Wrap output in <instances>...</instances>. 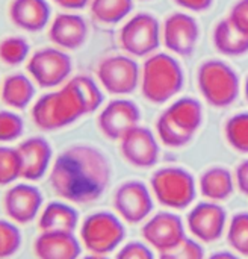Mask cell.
Returning a JSON list of instances; mask_svg holds the SVG:
<instances>
[{"instance_id": "f546056e", "label": "cell", "mask_w": 248, "mask_h": 259, "mask_svg": "<svg viewBox=\"0 0 248 259\" xmlns=\"http://www.w3.org/2000/svg\"><path fill=\"white\" fill-rule=\"evenodd\" d=\"M29 55V44L21 36H8L0 41V59L6 65H20Z\"/></svg>"}, {"instance_id": "f35d334b", "label": "cell", "mask_w": 248, "mask_h": 259, "mask_svg": "<svg viewBox=\"0 0 248 259\" xmlns=\"http://www.w3.org/2000/svg\"><path fill=\"white\" fill-rule=\"evenodd\" d=\"M208 259H241V256L238 253H235L233 250H220V252H215L212 253Z\"/></svg>"}, {"instance_id": "ab89813d", "label": "cell", "mask_w": 248, "mask_h": 259, "mask_svg": "<svg viewBox=\"0 0 248 259\" xmlns=\"http://www.w3.org/2000/svg\"><path fill=\"white\" fill-rule=\"evenodd\" d=\"M80 259H109V256L108 255H98V253H89V255Z\"/></svg>"}, {"instance_id": "f1b7e54d", "label": "cell", "mask_w": 248, "mask_h": 259, "mask_svg": "<svg viewBox=\"0 0 248 259\" xmlns=\"http://www.w3.org/2000/svg\"><path fill=\"white\" fill-rule=\"evenodd\" d=\"M226 138L235 150L248 153V114H238L227 121Z\"/></svg>"}, {"instance_id": "d4e9b609", "label": "cell", "mask_w": 248, "mask_h": 259, "mask_svg": "<svg viewBox=\"0 0 248 259\" xmlns=\"http://www.w3.org/2000/svg\"><path fill=\"white\" fill-rule=\"evenodd\" d=\"M214 42L224 55H241L248 50V35L238 29L230 20L218 23L214 32Z\"/></svg>"}, {"instance_id": "277c9868", "label": "cell", "mask_w": 248, "mask_h": 259, "mask_svg": "<svg viewBox=\"0 0 248 259\" xmlns=\"http://www.w3.org/2000/svg\"><path fill=\"white\" fill-rule=\"evenodd\" d=\"M127 235L124 222L114 212L95 211L80 225L79 240L89 253L109 255L118 250Z\"/></svg>"}, {"instance_id": "30bf717a", "label": "cell", "mask_w": 248, "mask_h": 259, "mask_svg": "<svg viewBox=\"0 0 248 259\" xmlns=\"http://www.w3.org/2000/svg\"><path fill=\"white\" fill-rule=\"evenodd\" d=\"M227 212L218 202L203 200L195 203L186 215V229L200 243L218 241L227 229Z\"/></svg>"}, {"instance_id": "ba28073f", "label": "cell", "mask_w": 248, "mask_h": 259, "mask_svg": "<svg viewBox=\"0 0 248 259\" xmlns=\"http://www.w3.org/2000/svg\"><path fill=\"white\" fill-rule=\"evenodd\" d=\"M117 215L129 225L144 223L153 212L155 197L141 181H126L117 187L112 199Z\"/></svg>"}, {"instance_id": "ac0fdd59", "label": "cell", "mask_w": 248, "mask_h": 259, "mask_svg": "<svg viewBox=\"0 0 248 259\" xmlns=\"http://www.w3.org/2000/svg\"><path fill=\"white\" fill-rule=\"evenodd\" d=\"M80 240L70 232H41L33 243L38 259H80Z\"/></svg>"}, {"instance_id": "ffe728a7", "label": "cell", "mask_w": 248, "mask_h": 259, "mask_svg": "<svg viewBox=\"0 0 248 259\" xmlns=\"http://www.w3.org/2000/svg\"><path fill=\"white\" fill-rule=\"evenodd\" d=\"M88 35V27L85 20L76 14H59L50 24L48 36L50 39L62 49H79Z\"/></svg>"}, {"instance_id": "836d02e7", "label": "cell", "mask_w": 248, "mask_h": 259, "mask_svg": "<svg viewBox=\"0 0 248 259\" xmlns=\"http://www.w3.org/2000/svg\"><path fill=\"white\" fill-rule=\"evenodd\" d=\"M115 259H156V256L145 241H130L117 250Z\"/></svg>"}, {"instance_id": "5bb4252c", "label": "cell", "mask_w": 248, "mask_h": 259, "mask_svg": "<svg viewBox=\"0 0 248 259\" xmlns=\"http://www.w3.org/2000/svg\"><path fill=\"white\" fill-rule=\"evenodd\" d=\"M102 85L112 94L132 93L138 85V65L124 56H112L105 59L97 70Z\"/></svg>"}, {"instance_id": "7c38bea8", "label": "cell", "mask_w": 248, "mask_h": 259, "mask_svg": "<svg viewBox=\"0 0 248 259\" xmlns=\"http://www.w3.org/2000/svg\"><path fill=\"white\" fill-rule=\"evenodd\" d=\"M44 197L39 188L30 184L12 185L3 197L6 215L15 225H27L33 222L42 211Z\"/></svg>"}, {"instance_id": "e0dca14e", "label": "cell", "mask_w": 248, "mask_h": 259, "mask_svg": "<svg viewBox=\"0 0 248 259\" xmlns=\"http://www.w3.org/2000/svg\"><path fill=\"white\" fill-rule=\"evenodd\" d=\"M21 161V178L26 181H39L50 168L53 150L48 141L42 137H32L24 140L18 147Z\"/></svg>"}, {"instance_id": "1f68e13d", "label": "cell", "mask_w": 248, "mask_h": 259, "mask_svg": "<svg viewBox=\"0 0 248 259\" xmlns=\"http://www.w3.org/2000/svg\"><path fill=\"white\" fill-rule=\"evenodd\" d=\"M159 259H206L202 243L195 238L186 237L174 249L159 253Z\"/></svg>"}, {"instance_id": "4fadbf2b", "label": "cell", "mask_w": 248, "mask_h": 259, "mask_svg": "<svg viewBox=\"0 0 248 259\" xmlns=\"http://www.w3.org/2000/svg\"><path fill=\"white\" fill-rule=\"evenodd\" d=\"M121 46L132 55H147L159 44V24L148 14H138L123 29L120 35Z\"/></svg>"}, {"instance_id": "d6a6232c", "label": "cell", "mask_w": 248, "mask_h": 259, "mask_svg": "<svg viewBox=\"0 0 248 259\" xmlns=\"http://www.w3.org/2000/svg\"><path fill=\"white\" fill-rule=\"evenodd\" d=\"M24 123L12 111H0V143H11L21 137Z\"/></svg>"}, {"instance_id": "83f0119b", "label": "cell", "mask_w": 248, "mask_h": 259, "mask_svg": "<svg viewBox=\"0 0 248 259\" xmlns=\"http://www.w3.org/2000/svg\"><path fill=\"white\" fill-rule=\"evenodd\" d=\"M21 178V161L17 149L0 146V187L14 184Z\"/></svg>"}, {"instance_id": "52a82bcc", "label": "cell", "mask_w": 248, "mask_h": 259, "mask_svg": "<svg viewBox=\"0 0 248 259\" xmlns=\"http://www.w3.org/2000/svg\"><path fill=\"white\" fill-rule=\"evenodd\" d=\"M199 87L214 106H227L238 97V77L235 71L220 61H208L199 70Z\"/></svg>"}, {"instance_id": "44dd1931", "label": "cell", "mask_w": 248, "mask_h": 259, "mask_svg": "<svg viewBox=\"0 0 248 259\" xmlns=\"http://www.w3.org/2000/svg\"><path fill=\"white\" fill-rule=\"evenodd\" d=\"M9 17L20 29L38 32L48 23L50 6L45 0H12L9 6Z\"/></svg>"}, {"instance_id": "e575fe53", "label": "cell", "mask_w": 248, "mask_h": 259, "mask_svg": "<svg viewBox=\"0 0 248 259\" xmlns=\"http://www.w3.org/2000/svg\"><path fill=\"white\" fill-rule=\"evenodd\" d=\"M229 20L248 35V0H241L233 6Z\"/></svg>"}, {"instance_id": "603a6c76", "label": "cell", "mask_w": 248, "mask_h": 259, "mask_svg": "<svg viewBox=\"0 0 248 259\" xmlns=\"http://www.w3.org/2000/svg\"><path fill=\"white\" fill-rule=\"evenodd\" d=\"M236 184L235 176L226 167H209L205 170L199 179V191L200 194L211 202H224L235 193Z\"/></svg>"}, {"instance_id": "7a4b0ae2", "label": "cell", "mask_w": 248, "mask_h": 259, "mask_svg": "<svg viewBox=\"0 0 248 259\" xmlns=\"http://www.w3.org/2000/svg\"><path fill=\"white\" fill-rule=\"evenodd\" d=\"M100 103L102 93L94 80L77 76L61 90L39 97L32 108V120L42 131H58L94 112Z\"/></svg>"}, {"instance_id": "d590c367", "label": "cell", "mask_w": 248, "mask_h": 259, "mask_svg": "<svg viewBox=\"0 0 248 259\" xmlns=\"http://www.w3.org/2000/svg\"><path fill=\"white\" fill-rule=\"evenodd\" d=\"M235 184H236V188L242 193L248 196V159L242 161L236 171H235Z\"/></svg>"}, {"instance_id": "5b68a950", "label": "cell", "mask_w": 248, "mask_h": 259, "mask_svg": "<svg viewBox=\"0 0 248 259\" xmlns=\"http://www.w3.org/2000/svg\"><path fill=\"white\" fill-rule=\"evenodd\" d=\"M202 124V106L194 99H180L158 120L156 129L161 141L168 147L186 146Z\"/></svg>"}, {"instance_id": "8d00e7d4", "label": "cell", "mask_w": 248, "mask_h": 259, "mask_svg": "<svg viewBox=\"0 0 248 259\" xmlns=\"http://www.w3.org/2000/svg\"><path fill=\"white\" fill-rule=\"evenodd\" d=\"M176 2L191 11H205L211 6L212 0H176Z\"/></svg>"}, {"instance_id": "4dcf8cb0", "label": "cell", "mask_w": 248, "mask_h": 259, "mask_svg": "<svg viewBox=\"0 0 248 259\" xmlns=\"http://www.w3.org/2000/svg\"><path fill=\"white\" fill-rule=\"evenodd\" d=\"M23 243L18 225L8 220H0V259L15 255Z\"/></svg>"}, {"instance_id": "4316f807", "label": "cell", "mask_w": 248, "mask_h": 259, "mask_svg": "<svg viewBox=\"0 0 248 259\" xmlns=\"http://www.w3.org/2000/svg\"><path fill=\"white\" fill-rule=\"evenodd\" d=\"M132 9V0H92L91 12L102 23H117Z\"/></svg>"}, {"instance_id": "60d3db41", "label": "cell", "mask_w": 248, "mask_h": 259, "mask_svg": "<svg viewBox=\"0 0 248 259\" xmlns=\"http://www.w3.org/2000/svg\"><path fill=\"white\" fill-rule=\"evenodd\" d=\"M245 93H247V99H248V80H247V87H245Z\"/></svg>"}, {"instance_id": "484cf974", "label": "cell", "mask_w": 248, "mask_h": 259, "mask_svg": "<svg viewBox=\"0 0 248 259\" xmlns=\"http://www.w3.org/2000/svg\"><path fill=\"white\" fill-rule=\"evenodd\" d=\"M226 238L230 249L239 256L248 258V212H236L227 223Z\"/></svg>"}, {"instance_id": "74e56055", "label": "cell", "mask_w": 248, "mask_h": 259, "mask_svg": "<svg viewBox=\"0 0 248 259\" xmlns=\"http://www.w3.org/2000/svg\"><path fill=\"white\" fill-rule=\"evenodd\" d=\"M58 5L64 6V8H68V9H80L83 8L89 0H55Z\"/></svg>"}, {"instance_id": "3957f363", "label": "cell", "mask_w": 248, "mask_h": 259, "mask_svg": "<svg viewBox=\"0 0 248 259\" xmlns=\"http://www.w3.org/2000/svg\"><path fill=\"white\" fill-rule=\"evenodd\" d=\"M150 190L158 203L173 211L189 208L199 191L192 173L174 165L156 170L150 179Z\"/></svg>"}, {"instance_id": "2e32d148", "label": "cell", "mask_w": 248, "mask_h": 259, "mask_svg": "<svg viewBox=\"0 0 248 259\" xmlns=\"http://www.w3.org/2000/svg\"><path fill=\"white\" fill-rule=\"evenodd\" d=\"M139 111L129 100L111 102L98 117V127L109 140H121L129 131L138 126Z\"/></svg>"}, {"instance_id": "9c48e42d", "label": "cell", "mask_w": 248, "mask_h": 259, "mask_svg": "<svg viewBox=\"0 0 248 259\" xmlns=\"http://www.w3.org/2000/svg\"><path fill=\"white\" fill-rule=\"evenodd\" d=\"M144 241L159 253L174 249L186 238V223L173 211H161L150 215L141 229Z\"/></svg>"}, {"instance_id": "8992f818", "label": "cell", "mask_w": 248, "mask_h": 259, "mask_svg": "<svg viewBox=\"0 0 248 259\" xmlns=\"http://www.w3.org/2000/svg\"><path fill=\"white\" fill-rule=\"evenodd\" d=\"M182 70L168 55L152 56L142 70V93L145 99L162 103L182 88Z\"/></svg>"}, {"instance_id": "d6986e66", "label": "cell", "mask_w": 248, "mask_h": 259, "mask_svg": "<svg viewBox=\"0 0 248 259\" xmlns=\"http://www.w3.org/2000/svg\"><path fill=\"white\" fill-rule=\"evenodd\" d=\"M199 39V26L195 20L186 14H173L164 26L165 46L179 53L189 55Z\"/></svg>"}, {"instance_id": "7402d4cb", "label": "cell", "mask_w": 248, "mask_h": 259, "mask_svg": "<svg viewBox=\"0 0 248 259\" xmlns=\"http://www.w3.org/2000/svg\"><path fill=\"white\" fill-rule=\"evenodd\" d=\"M79 225V212L70 202L53 200L47 203L38 220L41 232H70L74 234Z\"/></svg>"}, {"instance_id": "cb8c5ba5", "label": "cell", "mask_w": 248, "mask_h": 259, "mask_svg": "<svg viewBox=\"0 0 248 259\" xmlns=\"http://www.w3.org/2000/svg\"><path fill=\"white\" fill-rule=\"evenodd\" d=\"M33 96H35L33 82L21 73L8 76L0 87V97L3 103L14 109L26 108L32 102Z\"/></svg>"}, {"instance_id": "6da1fadb", "label": "cell", "mask_w": 248, "mask_h": 259, "mask_svg": "<svg viewBox=\"0 0 248 259\" xmlns=\"http://www.w3.org/2000/svg\"><path fill=\"white\" fill-rule=\"evenodd\" d=\"M111 176V162L102 150L88 144H76L56 158L48 182L61 199L83 205L103 196Z\"/></svg>"}, {"instance_id": "8fae6325", "label": "cell", "mask_w": 248, "mask_h": 259, "mask_svg": "<svg viewBox=\"0 0 248 259\" xmlns=\"http://www.w3.org/2000/svg\"><path fill=\"white\" fill-rule=\"evenodd\" d=\"M27 71L39 87L53 88L61 85L70 76L71 59L59 49L45 47L30 56Z\"/></svg>"}, {"instance_id": "9a60e30c", "label": "cell", "mask_w": 248, "mask_h": 259, "mask_svg": "<svg viewBox=\"0 0 248 259\" xmlns=\"http://www.w3.org/2000/svg\"><path fill=\"white\" fill-rule=\"evenodd\" d=\"M123 158L136 168H150L159 159V144L145 127H133L121 138Z\"/></svg>"}]
</instances>
